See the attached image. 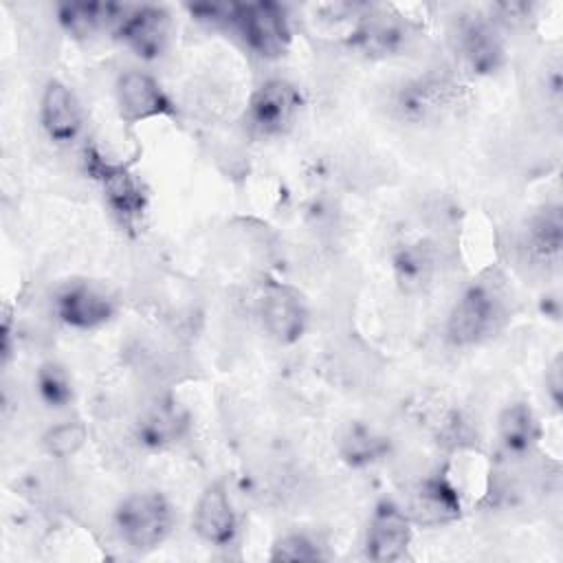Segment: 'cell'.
<instances>
[{
	"instance_id": "cell-19",
	"label": "cell",
	"mask_w": 563,
	"mask_h": 563,
	"mask_svg": "<svg viewBox=\"0 0 563 563\" xmlns=\"http://www.w3.org/2000/svg\"><path fill=\"white\" fill-rule=\"evenodd\" d=\"M497 438L506 453L526 455L541 440V424L528 402H512L497 418Z\"/></svg>"
},
{
	"instance_id": "cell-22",
	"label": "cell",
	"mask_w": 563,
	"mask_h": 563,
	"mask_svg": "<svg viewBox=\"0 0 563 563\" xmlns=\"http://www.w3.org/2000/svg\"><path fill=\"white\" fill-rule=\"evenodd\" d=\"M389 451L387 438L378 435L374 429L363 424L350 427L341 440V457L350 466H367L383 460Z\"/></svg>"
},
{
	"instance_id": "cell-26",
	"label": "cell",
	"mask_w": 563,
	"mask_h": 563,
	"mask_svg": "<svg viewBox=\"0 0 563 563\" xmlns=\"http://www.w3.org/2000/svg\"><path fill=\"white\" fill-rule=\"evenodd\" d=\"M545 387H548V396H550L552 405L556 409H561V402H563V361H561V356H556L552 361V365L548 367Z\"/></svg>"
},
{
	"instance_id": "cell-23",
	"label": "cell",
	"mask_w": 563,
	"mask_h": 563,
	"mask_svg": "<svg viewBox=\"0 0 563 563\" xmlns=\"http://www.w3.org/2000/svg\"><path fill=\"white\" fill-rule=\"evenodd\" d=\"M35 387L40 400L51 409H62L73 400V383L64 365L48 361L40 365L35 374Z\"/></svg>"
},
{
	"instance_id": "cell-24",
	"label": "cell",
	"mask_w": 563,
	"mask_h": 563,
	"mask_svg": "<svg viewBox=\"0 0 563 563\" xmlns=\"http://www.w3.org/2000/svg\"><path fill=\"white\" fill-rule=\"evenodd\" d=\"M86 438H88V431L79 420H66L46 429V433L42 435V449L51 457L66 460L81 451V446L86 444Z\"/></svg>"
},
{
	"instance_id": "cell-9",
	"label": "cell",
	"mask_w": 563,
	"mask_h": 563,
	"mask_svg": "<svg viewBox=\"0 0 563 563\" xmlns=\"http://www.w3.org/2000/svg\"><path fill=\"white\" fill-rule=\"evenodd\" d=\"M453 48L473 75H493L504 64V40L484 18H462L453 31Z\"/></svg>"
},
{
	"instance_id": "cell-4",
	"label": "cell",
	"mask_w": 563,
	"mask_h": 563,
	"mask_svg": "<svg viewBox=\"0 0 563 563\" xmlns=\"http://www.w3.org/2000/svg\"><path fill=\"white\" fill-rule=\"evenodd\" d=\"M464 103V86L449 75L427 73L405 81L391 99L394 112L409 123H438Z\"/></svg>"
},
{
	"instance_id": "cell-10",
	"label": "cell",
	"mask_w": 563,
	"mask_h": 563,
	"mask_svg": "<svg viewBox=\"0 0 563 563\" xmlns=\"http://www.w3.org/2000/svg\"><path fill=\"white\" fill-rule=\"evenodd\" d=\"M117 110L125 123H139L147 119L174 114L172 99L161 84L143 70H125L114 84Z\"/></svg>"
},
{
	"instance_id": "cell-13",
	"label": "cell",
	"mask_w": 563,
	"mask_h": 563,
	"mask_svg": "<svg viewBox=\"0 0 563 563\" xmlns=\"http://www.w3.org/2000/svg\"><path fill=\"white\" fill-rule=\"evenodd\" d=\"M189 427V411L172 398H161L139 416L134 438L147 451H165L185 440Z\"/></svg>"
},
{
	"instance_id": "cell-25",
	"label": "cell",
	"mask_w": 563,
	"mask_h": 563,
	"mask_svg": "<svg viewBox=\"0 0 563 563\" xmlns=\"http://www.w3.org/2000/svg\"><path fill=\"white\" fill-rule=\"evenodd\" d=\"M271 561H319L321 548L303 532L282 534L271 548Z\"/></svg>"
},
{
	"instance_id": "cell-15",
	"label": "cell",
	"mask_w": 563,
	"mask_h": 563,
	"mask_svg": "<svg viewBox=\"0 0 563 563\" xmlns=\"http://www.w3.org/2000/svg\"><path fill=\"white\" fill-rule=\"evenodd\" d=\"M350 33V44L365 55H394L402 51L411 37L409 24L385 9H367Z\"/></svg>"
},
{
	"instance_id": "cell-8",
	"label": "cell",
	"mask_w": 563,
	"mask_h": 563,
	"mask_svg": "<svg viewBox=\"0 0 563 563\" xmlns=\"http://www.w3.org/2000/svg\"><path fill=\"white\" fill-rule=\"evenodd\" d=\"M172 18L163 7L141 4L125 11L114 26V35L141 59H158L169 44Z\"/></svg>"
},
{
	"instance_id": "cell-17",
	"label": "cell",
	"mask_w": 563,
	"mask_h": 563,
	"mask_svg": "<svg viewBox=\"0 0 563 563\" xmlns=\"http://www.w3.org/2000/svg\"><path fill=\"white\" fill-rule=\"evenodd\" d=\"M462 501L457 488L442 475L420 482L413 495V519L422 526H442L460 517Z\"/></svg>"
},
{
	"instance_id": "cell-12",
	"label": "cell",
	"mask_w": 563,
	"mask_h": 563,
	"mask_svg": "<svg viewBox=\"0 0 563 563\" xmlns=\"http://www.w3.org/2000/svg\"><path fill=\"white\" fill-rule=\"evenodd\" d=\"M53 308L57 319L73 330H95L114 317V301L95 286L81 282L59 288Z\"/></svg>"
},
{
	"instance_id": "cell-2",
	"label": "cell",
	"mask_w": 563,
	"mask_h": 563,
	"mask_svg": "<svg viewBox=\"0 0 563 563\" xmlns=\"http://www.w3.org/2000/svg\"><path fill=\"white\" fill-rule=\"evenodd\" d=\"M506 319V301L490 282L471 284L453 303L446 319V339L455 347H471L497 332Z\"/></svg>"
},
{
	"instance_id": "cell-11",
	"label": "cell",
	"mask_w": 563,
	"mask_h": 563,
	"mask_svg": "<svg viewBox=\"0 0 563 563\" xmlns=\"http://www.w3.org/2000/svg\"><path fill=\"white\" fill-rule=\"evenodd\" d=\"M411 543V519L391 499H380L369 517L365 534V556L376 563L398 561Z\"/></svg>"
},
{
	"instance_id": "cell-18",
	"label": "cell",
	"mask_w": 563,
	"mask_h": 563,
	"mask_svg": "<svg viewBox=\"0 0 563 563\" xmlns=\"http://www.w3.org/2000/svg\"><path fill=\"white\" fill-rule=\"evenodd\" d=\"M391 268L398 286L405 292L424 290L438 271V251L427 240H416L398 246L391 255Z\"/></svg>"
},
{
	"instance_id": "cell-1",
	"label": "cell",
	"mask_w": 563,
	"mask_h": 563,
	"mask_svg": "<svg viewBox=\"0 0 563 563\" xmlns=\"http://www.w3.org/2000/svg\"><path fill=\"white\" fill-rule=\"evenodd\" d=\"M174 528L169 499L158 490H139L119 501L114 508V530L134 552L156 550Z\"/></svg>"
},
{
	"instance_id": "cell-20",
	"label": "cell",
	"mask_w": 563,
	"mask_h": 563,
	"mask_svg": "<svg viewBox=\"0 0 563 563\" xmlns=\"http://www.w3.org/2000/svg\"><path fill=\"white\" fill-rule=\"evenodd\" d=\"M125 7L114 2H64L57 7L62 29L75 37H88L108 24H119Z\"/></svg>"
},
{
	"instance_id": "cell-14",
	"label": "cell",
	"mask_w": 563,
	"mask_h": 563,
	"mask_svg": "<svg viewBox=\"0 0 563 563\" xmlns=\"http://www.w3.org/2000/svg\"><path fill=\"white\" fill-rule=\"evenodd\" d=\"M191 526L196 534L216 548H227L238 537V517L222 482L209 484L194 508Z\"/></svg>"
},
{
	"instance_id": "cell-6",
	"label": "cell",
	"mask_w": 563,
	"mask_h": 563,
	"mask_svg": "<svg viewBox=\"0 0 563 563\" xmlns=\"http://www.w3.org/2000/svg\"><path fill=\"white\" fill-rule=\"evenodd\" d=\"M233 26L238 29L242 42L264 59H277L290 46L286 11L275 2L235 4Z\"/></svg>"
},
{
	"instance_id": "cell-3",
	"label": "cell",
	"mask_w": 563,
	"mask_h": 563,
	"mask_svg": "<svg viewBox=\"0 0 563 563\" xmlns=\"http://www.w3.org/2000/svg\"><path fill=\"white\" fill-rule=\"evenodd\" d=\"M84 163L119 224L130 231L136 229L147 209V191L143 183L128 169V165L110 161L95 145H86Z\"/></svg>"
},
{
	"instance_id": "cell-5",
	"label": "cell",
	"mask_w": 563,
	"mask_h": 563,
	"mask_svg": "<svg viewBox=\"0 0 563 563\" xmlns=\"http://www.w3.org/2000/svg\"><path fill=\"white\" fill-rule=\"evenodd\" d=\"M303 106L299 88L286 79L262 81L246 103V123L260 136H279L292 128Z\"/></svg>"
},
{
	"instance_id": "cell-7",
	"label": "cell",
	"mask_w": 563,
	"mask_h": 563,
	"mask_svg": "<svg viewBox=\"0 0 563 563\" xmlns=\"http://www.w3.org/2000/svg\"><path fill=\"white\" fill-rule=\"evenodd\" d=\"M257 312L266 334L282 345L297 343L308 328L303 295L286 284H271L260 297Z\"/></svg>"
},
{
	"instance_id": "cell-16",
	"label": "cell",
	"mask_w": 563,
	"mask_h": 563,
	"mask_svg": "<svg viewBox=\"0 0 563 563\" xmlns=\"http://www.w3.org/2000/svg\"><path fill=\"white\" fill-rule=\"evenodd\" d=\"M40 123L46 136L57 145L73 143L84 128V112L75 92L59 79L44 86L40 99Z\"/></svg>"
},
{
	"instance_id": "cell-21",
	"label": "cell",
	"mask_w": 563,
	"mask_h": 563,
	"mask_svg": "<svg viewBox=\"0 0 563 563\" xmlns=\"http://www.w3.org/2000/svg\"><path fill=\"white\" fill-rule=\"evenodd\" d=\"M563 244V220L561 207L552 205L541 209L528 224L526 231V246L530 255L539 262L556 260Z\"/></svg>"
}]
</instances>
